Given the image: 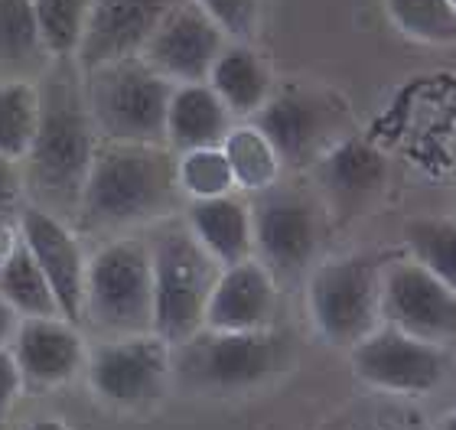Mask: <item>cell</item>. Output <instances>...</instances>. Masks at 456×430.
Segmentation results:
<instances>
[{"mask_svg": "<svg viewBox=\"0 0 456 430\" xmlns=\"http://www.w3.org/2000/svg\"><path fill=\"white\" fill-rule=\"evenodd\" d=\"M23 430H72L62 418H33Z\"/></svg>", "mask_w": 456, "mask_h": 430, "instance_id": "d590c367", "label": "cell"}, {"mask_svg": "<svg viewBox=\"0 0 456 430\" xmlns=\"http://www.w3.org/2000/svg\"><path fill=\"white\" fill-rule=\"evenodd\" d=\"M235 118L212 92L209 82H186L173 85L167 108V147L173 153L196 150V147H222Z\"/></svg>", "mask_w": 456, "mask_h": 430, "instance_id": "d6986e66", "label": "cell"}, {"mask_svg": "<svg viewBox=\"0 0 456 430\" xmlns=\"http://www.w3.org/2000/svg\"><path fill=\"white\" fill-rule=\"evenodd\" d=\"M381 323L430 343H447L456 336V290L420 261H391L381 268Z\"/></svg>", "mask_w": 456, "mask_h": 430, "instance_id": "8fae6325", "label": "cell"}, {"mask_svg": "<svg viewBox=\"0 0 456 430\" xmlns=\"http://www.w3.org/2000/svg\"><path fill=\"white\" fill-rule=\"evenodd\" d=\"M385 7L404 37L430 46L456 43V10L450 0H385Z\"/></svg>", "mask_w": 456, "mask_h": 430, "instance_id": "83f0119b", "label": "cell"}, {"mask_svg": "<svg viewBox=\"0 0 456 430\" xmlns=\"http://www.w3.org/2000/svg\"><path fill=\"white\" fill-rule=\"evenodd\" d=\"M232 43H251L265 17V0H196Z\"/></svg>", "mask_w": 456, "mask_h": 430, "instance_id": "f546056e", "label": "cell"}, {"mask_svg": "<svg viewBox=\"0 0 456 430\" xmlns=\"http://www.w3.org/2000/svg\"><path fill=\"white\" fill-rule=\"evenodd\" d=\"M0 294L17 310L20 320H27V316H62L56 296H53V287L43 278V271L27 251L23 239H20V248L0 264Z\"/></svg>", "mask_w": 456, "mask_h": 430, "instance_id": "603a6c76", "label": "cell"}, {"mask_svg": "<svg viewBox=\"0 0 456 430\" xmlns=\"http://www.w3.org/2000/svg\"><path fill=\"white\" fill-rule=\"evenodd\" d=\"M222 150H225V160L232 166V176H235V190L255 196V192L267 190L281 180L284 163L271 147V141L261 134V127L251 121L232 125V131L222 141Z\"/></svg>", "mask_w": 456, "mask_h": 430, "instance_id": "7402d4cb", "label": "cell"}, {"mask_svg": "<svg viewBox=\"0 0 456 430\" xmlns=\"http://www.w3.org/2000/svg\"><path fill=\"white\" fill-rule=\"evenodd\" d=\"M49 56L29 0H0V69L20 72Z\"/></svg>", "mask_w": 456, "mask_h": 430, "instance_id": "484cf974", "label": "cell"}, {"mask_svg": "<svg viewBox=\"0 0 456 430\" xmlns=\"http://www.w3.org/2000/svg\"><path fill=\"white\" fill-rule=\"evenodd\" d=\"M37 13L39 39L53 59H76L86 37L92 0H29Z\"/></svg>", "mask_w": 456, "mask_h": 430, "instance_id": "4316f807", "label": "cell"}, {"mask_svg": "<svg viewBox=\"0 0 456 430\" xmlns=\"http://www.w3.org/2000/svg\"><path fill=\"white\" fill-rule=\"evenodd\" d=\"M82 323L105 339L153 333V261L147 241L118 235L88 258Z\"/></svg>", "mask_w": 456, "mask_h": 430, "instance_id": "5b68a950", "label": "cell"}, {"mask_svg": "<svg viewBox=\"0 0 456 430\" xmlns=\"http://www.w3.org/2000/svg\"><path fill=\"white\" fill-rule=\"evenodd\" d=\"M92 392L114 408H147L173 382V345L157 333L111 336L86 359Z\"/></svg>", "mask_w": 456, "mask_h": 430, "instance_id": "9c48e42d", "label": "cell"}, {"mask_svg": "<svg viewBox=\"0 0 456 430\" xmlns=\"http://www.w3.org/2000/svg\"><path fill=\"white\" fill-rule=\"evenodd\" d=\"M450 4H453V10H456V0H450Z\"/></svg>", "mask_w": 456, "mask_h": 430, "instance_id": "74e56055", "label": "cell"}, {"mask_svg": "<svg viewBox=\"0 0 456 430\" xmlns=\"http://www.w3.org/2000/svg\"><path fill=\"white\" fill-rule=\"evenodd\" d=\"M39 125V88L29 78H0V153L23 160Z\"/></svg>", "mask_w": 456, "mask_h": 430, "instance_id": "cb8c5ba5", "label": "cell"}, {"mask_svg": "<svg viewBox=\"0 0 456 430\" xmlns=\"http://www.w3.org/2000/svg\"><path fill=\"white\" fill-rule=\"evenodd\" d=\"M176 180L186 199H212L235 192V176L222 147H196L176 153Z\"/></svg>", "mask_w": 456, "mask_h": 430, "instance_id": "f1b7e54d", "label": "cell"}, {"mask_svg": "<svg viewBox=\"0 0 456 430\" xmlns=\"http://www.w3.org/2000/svg\"><path fill=\"white\" fill-rule=\"evenodd\" d=\"M437 430H456V408H453V411L444 414V418H440Z\"/></svg>", "mask_w": 456, "mask_h": 430, "instance_id": "8d00e7d4", "label": "cell"}, {"mask_svg": "<svg viewBox=\"0 0 456 430\" xmlns=\"http://www.w3.org/2000/svg\"><path fill=\"white\" fill-rule=\"evenodd\" d=\"M147 245L153 261V333L180 345L206 326L222 264L196 241L186 222L160 225Z\"/></svg>", "mask_w": 456, "mask_h": 430, "instance_id": "277c9868", "label": "cell"}, {"mask_svg": "<svg viewBox=\"0 0 456 430\" xmlns=\"http://www.w3.org/2000/svg\"><path fill=\"white\" fill-rule=\"evenodd\" d=\"M349 353L352 369L369 388L408 398L437 392L453 365L444 343H430L388 323H379Z\"/></svg>", "mask_w": 456, "mask_h": 430, "instance_id": "30bf717a", "label": "cell"}, {"mask_svg": "<svg viewBox=\"0 0 456 430\" xmlns=\"http://www.w3.org/2000/svg\"><path fill=\"white\" fill-rule=\"evenodd\" d=\"M336 108L316 92H284L261 105L251 125L271 141L284 166H300L323 157L326 137L333 134Z\"/></svg>", "mask_w": 456, "mask_h": 430, "instance_id": "9a60e30c", "label": "cell"}, {"mask_svg": "<svg viewBox=\"0 0 456 430\" xmlns=\"http://www.w3.org/2000/svg\"><path fill=\"white\" fill-rule=\"evenodd\" d=\"M277 313V280L257 258L222 268L206 306V329H265Z\"/></svg>", "mask_w": 456, "mask_h": 430, "instance_id": "e0dca14e", "label": "cell"}, {"mask_svg": "<svg viewBox=\"0 0 456 430\" xmlns=\"http://www.w3.org/2000/svg\"><path fill=\"white\" fill-rule=\"evenodd\" d=\"M180 199L176 153L167 143L98 141L72 229L78 235L118 239L163 222L176 212Z\"/></svg>", "mask_w": 456, "mask_h": 430, "instance_id": "7a4b0ae2", "label": "cell"}, {"mask_svg": "<svg viewBox=\"0 0 456 430\" xmlns=\"http://www.w3.org/2000/svg\"><path fill=\"white\" fill-rule=\"evenodd\" d=\"M186 229L196 235V241L219 261L222 268L255 258L251 202L241 199L238 192L212 196V199H190Z\"/></svg>", "mask_w": 456, "mask_h": 430, "instance_id": "ac0fdd59", "label": "cell"}, {"mask_svg": "<svg viewBox=\"0 0 456 430\" xmlns=\"http://www.w3.org/2000/svg\"><path fill=\"white\" fill-rule=\"evenodd\" d=\"M251 235L255 258L281 284L304 278L310 271L323 241V222L306 192L274 183L251 199Z\"/></svg>", "mask_w": 456, "mask_h": 430, "instance_id": "ba28073f", "label": "cell"}, {"mask_svg": "<svg viewBox=\"0 0 456 430\" xmlns=\"http://www.w3.org/2000/svg\"><path fill=\"white\" fill-rule=\"evenodd\" d=\"M183 0H92L76 62L82 72L124 56H141L153 29Z\"/></svg>", "mask_w": 456, "mask_h": 430, "instance_id": "5bb4252c", "label": "cell"}, {"mask_svg": "<svg viewBox=\"0 0 456 430\" xmlns=\"http://www.w3.org/2000/svg\"><path fill=\"white\" fill-rule=\"evenodd\" d=\"M306 304L316 333L330 345L352 349L381 323V264L369 255H346L310 271Z\"/></svg>", "mask_w": 456, "mask_h": 430, "instance_id": "52a82bcc", "label": "cell"}, {"mask_svg": "<svg viewBox=\"0 0 456 430\" xmlns=\"http://www.w3.org/2000/svg\"><path fill=\"white\" fill-rule=\"evenodd\" d=\"M20 239L39 264L43 278L53 287L59 313L69 323H82V304H86V251L82 235L72 229V222L59 219L39 206H23L17 219Z\"/></svg>", "mask_w": 456, "mask_h": 430, "instance_id": "7c38bea8", "label": "cell"}, {"mask_svg": "<svg viewBox=\"0 0 456 430\" xmlns=\"http://www.w3.org/2000/svg\"><path fill=\"white\" fill-rule=\"evenodd\" d=\"M232 39L209 20V13L196 0H183L160 20L147 46L141 49V59L153 72L170 78L173 85L186 82H206L212 72V62Z\"/></svg>", "mask_w": 456, "mask_h": 430, "instance_id": "4fadbf2b", "label": "cell"}, {"mask_svg": "<svg viewBox=\"0 0 456 430\" xmlns=\"http://www.w3.org/2000/svg\"><path fill=\"white\" fill-rule=\"evenodd\" d=\"M388 163L371 143L339 141L320 157V180L342 206H362L385 186Z\"/></svg>", "mask_w": 456, "mask_h": 430, "instance_id": "44dd1931", "label": "cell"}, {"mask_svg": "<svg viewBox=\"0 0 456 430\" xmlns=\"http://www.w3.org/2000/svg\"><path fill=\"white\" fill-rule=\"evenodd\" d=\"M206 82L222 98V105L232 111V118H255L271 98V85H274L271 66L248 43H228L219 59L212 62Z\"/></svg>", "mask_w": 456, "mask_h": 430, "instance_id": "ffe728a7", "label": "cell"}, {"mask_svg": "<svg viewBox=\"0 0 456 430\" xmlns=\"http://www.w3.org/2000/svg\"><path fill=\"white\" fill-rule=\"evenodd\" d=\"M20 388H23V375H20L17 359H13V353H10L7 345V349H0V424L7 421Z\"/></svg>", "mask_w": 456, "mask_h": 430, "instance_id": "1f68e13d", "label": "cell"}, {"mask_svg": "<svg viewBox=\"0 0 456 430\" xmlns=\"http://www.w3.org/2000/svg\"><path fill=\"white\" fill-rule=\"evenodd\" d=\"M355 430H411V427L401 424V418H395V414H371Z\"/></svg>", "mask_w": 456, "mask_h": 430, "instance_id": "e575fe53", "label": "cell"}, {"mask_svg": "<svg viewBox=\"0 0 456 430\" xmlns=\"http://www.w3.org/2000/svg\"><path fill=\"white\" fill-rule=\"evenodd\" d=\"M88 115L102 141L167 143V108L173 82L141 56H124L82 72Z\"/></svg>", "mask_w": 456, "mask_h": 430, "instance_id": "8992f818", "label": "cell"}, {"mask_svg": "<svg viewBox=\"0 0 456 430\" xmlns=\"http://www.w3.org/2000/svg\"><path fill=\"white\" fill-rule=\"evenodd\" d=\"M10 353L17 359L23 385L56 388L86 369L88 349L76 323L62 316H27L20 320Z\"/></svg>", "mask_w": 456, "mask_h": 430, "instance_id": "2e32d148", "label": "cell"}, {"mask_svg": "<svg viewBox=\"0 0 456 430\" xmlns=\"http://www.w3.org/2000/svg\"><path fill=\"white\" fill-rule=\"evenodd\" d=\"M294 365V339L265 329H206L173 345V378L196 394H245Z\"/></svg>", "mask_w": 456, "mask_h": 430, "instance_id": "3957f363", "label": "cell"}, {"mask_svg": "<svg viewBox=\"0 0 456 430\" xmlns=\"http://www.w3.org/2000/svg\"><path fill=\"white\" fill-rule=\"evenodd\" d=\"M39 88V125L20 160L29 206L72 222L98 150V131L86 101V78L76 59H56Z\"/></svg>", "mask_w": 456, "mask_h": 430, "instance_id": "6da1fadb", "label": "cell"}, {"mask_svg": "<svg viewBox=\"0 0 456 430\" xmlns=\"http://www.w3.org/2000/svg\"><path fill=\"white\" fill-rule=\"evenodd\" d=\"M17 326H20V313L4 300V294H0V349H7V345L13 343Z\"/></svg>", "mask_w": 456, "mask_h": 430, "instance_id": "d6a6232c", "label": "cell"}, {"mask_svg": "<svg viewBox=\"0 0 456 430\" xmlns=\"http://www.w3.org/2000/svg\"><path fill=\"white\" fill-rule=\"evenodd\" d=\"M20 248V229H13V222H0V264Z\"/></svg>", "mask_w": 456, "mask_h": 430, "instance_id": "836d02e7", "label": "cell"}, {"mask_svg": "<svg viewBox=\"0 0 456 430\" xmlns=\"http://www.w3.org/2000/svg\"><path fill=\"white\" fill-rule=\"evenodd\" d=\"M411 258L456 290V215H420L404 225Z\"/></svg>", "mask_w": 456, "mask_h": 430, "instance_id": "d4e9b609", "label": "cell"}, {"mask_svg": "<svg viewBox=\"0 0 456 430\" xmlns=\"http://www.w3.org/2000/svg\"><path fill=\"white\" fill-rule=\"evenodd\" d=\"M23 170H20V160H10L0 153V222H13L20 219V209H23Z\"/></svg>", "mask_w": 456, "mask_h": 430, "instance_id": "4dcf8cb0", "label": "cell"}]
</instances>
